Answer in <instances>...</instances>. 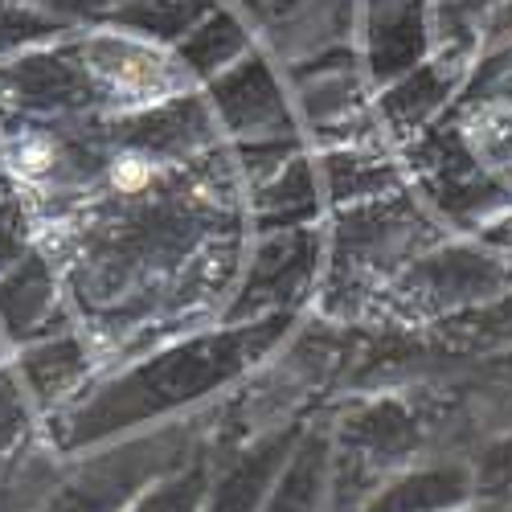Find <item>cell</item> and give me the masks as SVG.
Here are the masks:
<instances>
[{
    "instance_id": "cell-1",
    "label": "cell",
    "mask_w": 512,
    "mask_h": 512,
    "mask_svg": "<svg viewBox=\"0 0 512 512\" xmlns=\"http://www.w3.org/2000/svg\"><path fill=\"white\" fill-rule=\"evenodd\" d=\"M87 62L99 78H107L115 91H127V95L152 91L156 78L164 74L156 54H148L140 46H127V41H95V46L87 50Z\"/></svg>"
},
{
    "instance_id": "cell-3",
    "label": "cell",
    "mask_w": 512,
    "mask_h": 512,
    "mask_svg": "<svg viewBox=\"0 0 512 512\" xmlns=\"http://www.w3.org/2000/svg\"><path fill=\"white\" fill-rule=\"evenodd\" d=\"M13 173L21 177V181H41L54 168V160H58V152H54V144L46 140V136H25L17 148H13Z\"/></svg>"
},
{
    "instance_id": "cell-2",
    "label": "cell",
    "mask_w": 512,
    "mask_h": 512,
    "mask_svg": "<svg viewBox=\"0 0 512 512\" xmlns=\"http://www.w3.org/2000/svg\"><path fill=\"white\" fill-rule=\"evenodd\" d=\"M152 177H156V164H152V156H144V152H119L115 160H111V168H107V181H111V189L115 193H144L148 185H152Z\"/></svg>"
}]
</instances>
